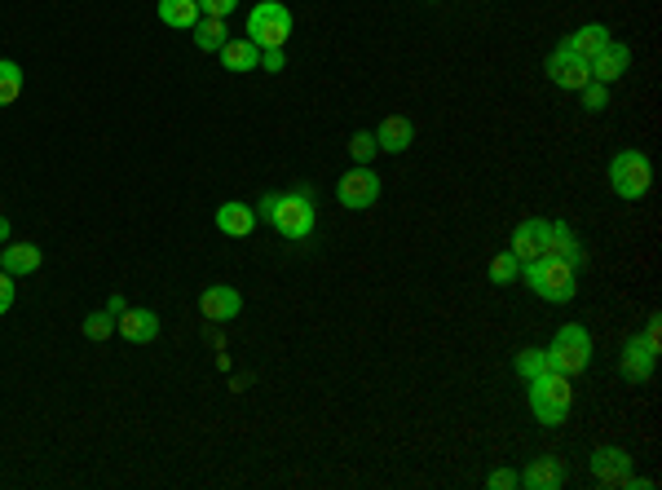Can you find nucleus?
Listing matches in <instances>:
<instances>
[{
	"mask_svg": "<svg viewBox=\"0 0 662 490\" xmlns=\"http://www.w3.org/2000/svg\"><path fill=\"white\" fill-rule=\"evenodd\" d=\"M40 265H45V252H40L36 243H5V248H0V270L14 274V279H27V274H36Z\"/></svg>",
	"mask_w": 662,
	"mask_h": 490,
	"instance_id": "obj_16",
	"label": "nucleus"
},
{
	"mask_svg": "<svg viewBox=\"0 0 662 490\" xmlns=\"http://www.w3.org/2000/svg\"><path fill=\"white\" fill-rule=\"evenodd\" d=\"M543 248H548V221L543 217H526L517 230H512V257H517L521 265H530V261H539L543 257Z\"/></svg>",
	"mask_w": 662,
	"mask_h": 490,
	"instance_id": "obj_9",
	"label": "nucleus"
},
{
	"mask_svg": "<svg viewBox=\"0 0 662 490\" xmlns=\"http://www.w3.org/2000/svg\"><path fill=\"white\" fill-rule=\"evenodd\" d=\"M5 243H9V221L0 217V248H5Z\"/></svg>",
	"mask_w": 662,
	"mask_h": 490,
	"instance_id": "obj_35",
	"label": "nucleus"
},
{
	"mask_svg": "<svg viewBox=\"0 0 662 490\" xmlns=\"http://www.w3.org/2000/svg\"><path fill=\"white\" fill-rule=\"evenodd\" d=\"M543 257H557L565 265H579L587 261V252H583V243H579V234H574L565 221H548V248H543Z\"/></svg>",
	"mask_w": 662,
	"mask_h": 490,
	"instance_id": "obj_13",
	"label": "nucleus"
},
{
	"mask_svg": "<svg viewBox=\"0 0 662 490\" xmlns=\"http://www.w3.org/2000/svg\"><path fill=\"white\" fill-rule=\"evenodd\" d=\"M243 310V296H239V287H230V283H212L204 296H199V314L208 318V323H230V318H239Z\"/></svg>",
	"mask_w": 662,
	"mask_h": 490,
	"instance_id": "obj_10",
	"label": "nucleus"
},
{
	"mask_svg": "<svg viewBox=\"0 0 662 490\" xmlns=\"http://www.w3.org/2000/svg\"><path fill=\"white\" fill-rule=\"evenodd\" d=\"M221 67L239 71V76H243V71H256V67H261V49H256L248 36H230L226 49H221Z\"/></svg>",
	"mask_w": 662,
	"mask_h": 490,
	"instance_id": "obj_21",
	"label": "nucleus"
},
{
	"mask_svg": "<svg viewBox=\"0 0 662 490\" xmlns=\"http://www.w3.org/2000/svg\"><path fill=\"white\" fill-rule=\"evenodd\" d=\"M195 5L204 18H230L234 9H239V0H195Z\"/></svg>",
	"mask_w": 662,
	"mask_h": 490,
	"instance_id": "obj_30",
	"label": "nucleus"
},
{
	"mask_svg": "<svg viewBox=\"0 0 662 490\" xmlns=\"http://www.w3.org/2000/svg\"><path fill=\"white\" fill-rule=\"evenodd\" d=\"M526 393H530V411L543 429H557L565 424V415L574 407V389H570V376L561 371H543V376L526 380Z\"/></svg>",
	"mask_w": 662,
	"mask_h": 490,
	"instance_id": "obj_2",
	"label": "nucleus"
},
{
	"mask_svg": "<svg viewBox=\"0 0 662 490\" xmlns=\"http://www.w3.org/2000/svg\"><path fill=\"white\" fill-rule=\"evenodd\" d=\"M336 199H340V208H349V212L371 208V204H376V199H380V177L371 173L367 164L349 168V173L336 181Z\"/></svg>",
	"mask_w": 662,
	"mask_h": 490,
	"instance_id": "obj_7",
	"label": "nucleus"
},
{
	"mask_svg": "<svg viewBox=\"0 0 662 490\" xmlns=\"http://www.w3.org/2000/svg\"><path fill=\"white\" fill-rule=\"evenodd\" d=\"M565 482V464L557 455H539V460L526 464V473H521V486L530 490H557Z\"/></svg>",
	"mask_w": 662,
	"mask_h": 490,
	"instance_id": "obj_20",
	"label": "nucleus"
},
{
	"mask_svg": "<svg viewBox=\"0 0 662 490\" xmlns=\"http://www.w3.org/2000/svg\"><path fill=\"white\" fill-rule=\"evenodd\" d=\"M592 477L601 486H623L627 477H632V455H627L623 446H601V451L592 455Z\"/></svg>",
	"mask_w": 662,
	"mask_h": 490,
	"instance_id": "obj_12",
	"label": "nucleus"
},
{
	"mask_svg": "<svg viewBox=\"0 0 662 490\" xmlns=\"http://www.w3.org/2000/svg\"><path fill=\"white\" fill-rule=\"evenodd\" d=\"M579 98H583V111H605V106H610V84L587 80L579 89Z\"/></svg>",
	"mask_w": 662,
	"mask_h": 490,
	"instance_id": "obj_29",
	"label": "nucleus"
},
{
	"mask_svg": "<svg viewBox=\"0 0 662 490\" xmlns=\"http://www.w3.org/2000/svg\"><path fill=\"white\" fill-rule=\"evenodd\" d=\"M512 367H517L521 380H535V376H543V371H552V362H548V349H535V345H530V349H521Z\"/></svg>",
	"mask_w": 662,
	"mask_h": 490,
	"instance_id": "obj_25",
	"label": "nucleus"
},
{
	"mask_svg": "<svg viewBox=\"0 0 662 490\" xmlns=\"http://www.w3.org/2000/svg\"><path fill=\"white\" fill-rule=\"evenodd\" d=\"M349 155H354V164H371V159L380 155L376 133H354V137H349Z\"/></svg>",
	"mask_w": 662,
	"mask_h": 490,
	"instance_id": "obj_28",
	"label": "nucleus"
},
{
	"mask_svg": "<svg viewBox=\"0 0 662 490\" xmlns=\"http://www.w3.org/2000/svg\"><path fill=\"white\" fill-rule=\"evenodd\" d=\"M610 27L605 23H587V27H579V31H570V36L561 40V49L565 53H574V58H583V62H592L596 53H601L605 45H610Z\"/></svg>",
	"mask_w": 662,
	"mask_h": 490,
	"instance_id": "obj_15",
	"label": "nucleus"
},
{
	"mask_svg": "<svg viewBox=\"0 0 662 490\" xmlns=\"http://www.w3.org/2000/svg\"><path fill=\"white\" fill-rule=\"evenodd\" d=\"M80 332L89 336V340H106V336L115 332V314H106V310H93V314H89V318H84V323H80Z\"/></svg>",
	"mask_w": 662,
	"mask_h": 490,
	"instance_id": "obj_27",
	"label": "nucleus"
},
{
	"mask_svg": "<svg viewBox=\"0 0 662 490\" xmlns=\"http://www.w3.org/2000/svg\"><path fill=\"white\" fill-rule=\"evenodd\" d=\"M190 31H195V45L204 49V53H221V49H226V40H230L226 18H199Z\"/></svg>",
	"mask_w": 662,
	"mask_h": 490,
	"instance_id": "obj_23",
	"label": "nucleus"
},
{
	"mask_svg": "<svg viewBox=\"0 0 662 490\" xmlns=\"http://www.w3.org/2000/svg\"><path fill=\"white\" fill-rule=\"evenodd\" d=\"M124 310H128V305H124V296H120V292H115V296H111V301H106V314H115V318H120Z\"/></svg>",
	"mask_w": 662,
	"mask_h": 490,
	"instance_id": "obj_34",
	"label": "nucleus"
},
{
	"mask_svg": "<svg viewBox=\"0 0 662 490\" xmlns=\"http://www.w3.org/2000/svg\"><path fill=\"white\" fill-rule=\"evenodd\" d=\"M627 62H632V49H627L623 40H610V45H605L592 62H587V71H592L596 84H614L627 71Z\"/></svg>",
	"mask_w": 662,
	"mask_h": 490,
	"instance_id": "obj_14",
	"label": "nucleus"
},
{
	"mask_svg": "<svg viewBox=\"0 0 662 490\" xmlns=\"http://www.w3.org/2000/svg\"><path fill=\"white\" fill-rule=\"evenodd\" d=\"M411 142H415V124L407 120V115H389V120L376 129V146L384 155H402V151H411Z\"/></svg>",
	"mask_w": 662,
	"mask_h": 490,
	"instance_id": "obj_17",
	"label": "nucleus"
},
{
	"mask_svg": "<svg viewBox=\"0 0 662 490\" xmlns=\"http://www.w3.org/2000/svg\"><path fill=\"white\" fill-rule=\"evenodd\" d=\"M256 217H265L274 230L283 234V239H292V243H305L309 234H314V226H318V208H314V199H309V190L265 195L261 208H256Z\"/></svg>",
	"mask_w": 662,
	"mask_h": 490,
	"instance_id": "obj_1",
	"label": "nucleus"
},
{
	"mask_svg": "<svg viewBox=\"0 0 662 490\" xmlns=\"http://www.w3.org/2000/svg\"><path fill=\"white\" fill-rule=\"evenodd\" d=\"M18 93H23V67L14 58H0V106L18 102Z\"/></svg>",
	"mask_w": 662,
	"mask_h": 490,
	"instance_id": "obj_24",
	"label": "nucleus"
},
{
	"mask_svg": "<svg viewBox=\"0 0 662 490\" xmlns=\"http://www.w3.org/2000/svg\"><path fill=\"white\" fill-rule=\"evenodd\" d=\"M199 5L195 0H159V23L164 27H177V31H190L199 23Z\"/></svg>",
	"mask_w": 662,
	"mask_h": 490,
	"instance_id": "obj_22",
	"label": "nucleus"
},
{
	"mask_svg": "<svg viewBox=\"0 0 662 490\" xmlns=\"http://www.w3.org/2000/svg\"><path fill=\"white\" fill-rule=\"evenodd\" d=\"M14 292H18V287H14V274L0 270V318H5L9 305H14Z\"/></svg>",
	"mask_w": 662,
	"mask_h": 490,
	"instance_id": "obj_32",
	"label": "nucleus"
},
{
	"mask_svg": "<svg viewBox=\"0 0 662 490\" xmlns=\"http://www.w3.org/2000/svg\"><path fill=\"white\" fill-rule=\"evenodd\" d=\"M649 186H654V164H649L645 151H618L610 159V190L618 199L636 204V199L649 195Z\"/></svg>",
	"mask_w": 662,
	"mask_h": 490,
	"instance_id": "obj_4",
	"label": "nucleus"
},
{
	"mask_svg": "<svg viewBox=\"0 0 662 490\" xmlns=\"http://www.w3.org/2000/svg\"><path fill=\"white\" fill-rule=\"evenodd\" d=\"M115 332L124 340H133V345H146V340L159 336V314L155 310H124L115 318Z\"/></svg>",
	"mask_w": 662,
	"mask_h": 490,
	"instance_id": "obj_19",
	"label": "nucleus"
},
{
	"mask_svg": "<svg viewBox=\"0 0 662 490\" xmlns=\"http://www.w3.org/2000/svg\"><path fill=\"white\" fill-rule=\"evenodd\" d=\"M548 80L557 84V89H570V93H579L587 80H592V71H587V62L583 58H574V53H565L561 45L552 49V58H548Z\"/></svg>",
	"mask_w": 662,
	"mask_h": 490,
	"instance_id": "obj_11",
	"label": "nucleus"
},
{
	"mask_svg": "<svg viewBox=\"0 0 662 490\" xmlns=\"http://www.w3.org/2000/svg\"><path fill=\"white\" fill-rule=\"evenodd\" d=\"M517 279H521V261L512 257V252H499V257L490 261V283L508 287V283H517Z\"/></svg>",
	"mask_w": 662,
	"mask_h": 490,
	"instance_id": "obj_26",
	"label": "nucleus"
},
{
	"mask_svg": "<svg viewBox=\"0 0 662 490\" xmlns=\"http://www.w3.org/2000/svg\"><path fill=\"white\" fill-rule=\"evenodd\" d=\"M433 5H437V0H433Z\"/></svg>",
	"mask_w": 662,
	"mask_h": 490,
	"instance_id": "obj_36",
	"label": "nucleus"
},
{
	"mask_svg": "<svg viewBox=\"0 0 662 490\" xmlns=\"http://www.w3.org/2000/svg\"><path fill=\"white\" fill-rule=\"evenodd\" d=\"M548 362H552V371H561V376H579V371H587V362H592V336H587V327H579V323L557 327V336H552V345H548Z\"/></svg>",
	"mask_w": 662,
	"mask_h": 490,
	"instance_id": "obj_6",
	"label": "nucleus"
},
{
	"mask_svg": "<svg viewBox=\"0 0 662 490\" xmlns=\"http://www.w3.org/2000/svg\"><path fill=\"white\" fill-rule=\"evenodd\" d=\"M486 486L490 490H512V486H521V473H512V468H495V473L486 477Z\"/></svg>",
	"mask_w": 662,
	"mask_h": 490,
	"instance_id": "obj_31",
	"label": "nucleus"
},
{
	"mask_svg": "<svg viewBox=\"0 0 662 490\" xmlns=\"http://www.w3.org/2000/svg\"><path fill=\"white\" fill-rule=\"evenodd\" d=\"M256 208L248 204H239V199H230V204H221L217 208V230L221 234H230V239H248V234L256 230Z\"/></svg>",
	"mask_w": 662,
	"mask_h": 490,
	"instance_id": "obj_18",
	"label": "nucleus"
},
{
	"mask_svg": "<svg viewBox=\"0 0 662 490\" xmlns=\"http://www.w3.org/2000/svg\"><path fill=\"white\" fill-rule=\"evenodd\" d=\"M292 36V9L283 0H256L248 14V40L256 49H283Z\"/></svg>",
	"mask_w": 662,
	"mask_h": 490,
	"instance_id": "obj_5",
	"label": "nucleus"
},
{
	"mask_svg": "<svg viewBox=\"0 0 662 490\" xmlns=\"http://www.w3.org/2000/svg\"><path fill=\"white\" fill-rule=\"evenodd\" d=\"M654 367H658V349L649 345L645 336H627L623 340V376L632 380V385H645L649 376H654Z\"/></svg>",
	"mask_w": 662,
	"mask_h": 490,
	"instance_id": "obj_8",
	"label": "nucleus"
},
{
	"mask_svg": "<svg viewBox=\"0 0 662 490\" xmlns=\"http://www.w3.org/2000/svg\"><path fill=\"white\" fill-rule=\"evenodd\" d=\"M574 265H565L557 257H539L530 265H521V279L530 283V292L539 296V301H552V305H565L574 301V292H579V283H574Z\"/></svg>",
	"mask_w": 662,
	"mask_h": 490,
	"instance_id": "obj_3",
	"label": "nucleus"
},
{
	"mask_svg": "<svg viewBox=\"0 0 662 490\" xmlns=\"http://www.w3.org/2000/svg\"><path fill=\"white\" fill-rule=\"evenodd\" d=\"M261 71H287V49H261Z\"/></svg>",
	"mask_w": 662,
	"mask_h": 490,
	"instance_id": "obj_33",
	"label": "nucleus"
}]
</instances>
